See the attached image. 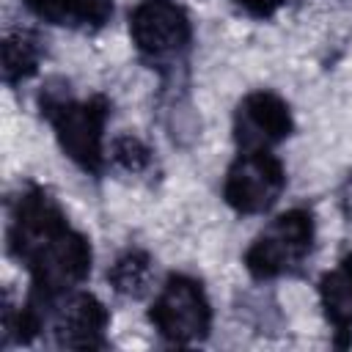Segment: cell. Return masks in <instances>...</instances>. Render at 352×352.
<instances>
[{"label": "cell", "instance_id": "6da1fadb", "mask_svg": "<svg viewBox=\"0 0 352 352\" xmlns=\"http://www.w3.org/2000/svg\"><path fill=\"white\" fill-rule=\"evenodd\" d=\"M314 223L302 209H292L275 217L250 245L245 264L256 278H275L294 270L311 250Z\"/></svg>", "mask_w": 352, "mask_h": 352}, {"label": "cell", "instance_id": "7a4b0ae2", "mask_svg": "<svg viewBox=\"0 0 352 352\" xmlns=\"http://www.w3.org/2000/svg\"><path fill=\"white\" fill-rule=\"evenodd\" d=\"M209 319L212 314H209V302L201 283L184 275L170 278L157 294L151 308V322L173 344L201 341L209 330Z\"/></svg>", "mask_w": 352, "mask_h": 352}, {"label": "cell", "instance_id": "3957f363", "mask_svg": "<svg viewBox=\"0 0 352 352\" xmlns=\"http://www.w3.org/2000/svg\"><path fill=\"white\" fill-rule=\"evenodd\" d=\"M60 148L85 170L102 168V129H104V104L91 102H47L44 104Z\"/></svg>", "mask_w": 352, "mask_h": 352}, {"label": "cell", "instance_id": "277c9868", "mask_svg": "<svg viewBox=\"0 0 352 352\" xmlns=\"http://www.w3.org/2000/svg\"><path fill=\"white\" fill-rule=\"evenodd\" d=\"M28 267L33 272V286H36L33 294L52 302L55 297L66 294L72 286H77L88 275L91 248L82 234L63 228L44 250H38L28 261Z\"/></svg>", "mask_w": 352, "mask_h": 352}, {"label": "cell", "instance_id": "5b68a950", "mask_svg": "<svg viewBox=\"0 0 352 352\" xmlns=\"http://www.w3.org/2000/svg\"><path fill=\"white\" fill-rule=\"evenodd\" d=\"M283 190V168L270 151H245L226 176V201L245 214L270 209Z\"/></svg>", "mask_w": 352, "mask_h": 352}, {"label": "cell", "instance_id": "8992f818", "mask_svg": "<svg viewBox=\"0 0 352 352\" xmlns=\"http://www.w3.org/2000/svg\"><path fill=\"white\" fill-rule=\"evenodd\" d=\"M129 30L138 50L151 60L173 58L190 41V19L170 0H143L132 11Z\"/></svg>", "mask_w": 352, "mask_h": 352}, {"label": "cell", "instance_id": "52a82bcc", "mask_svg": "<svg viewBox=\"0 0 352 352\" xmlns=\"http://www.w3.org/2000/svg\"><path fill=\"white\" fill-rule=\"evenodd\" d=\"M292 132V116L280 96L256 91L245 96L234 116V138L242 151H267Z\"/></svg>", "mask_w": 352, "mask_h": 352}, {"label": "cell", "instance_id": "ba28073f", "mask_svg": "<svg viewBox=\"0 0 352 352\" xmlns=\"http://www.w3.org/2000/svg\"><path fill=\"white\" fill-rule=\"evenodd\" d=\"M66 226L58 204L44 190H30L16 201L11 220V248L28 264L38 250H44Z\"/></svg>", "mask_w": 352, "mask_h": 352}, {"label": "cell", "instance_id": "9c48e42d", "mask_svg": "<svg viewBox=\"0 0 352 352\" xmlns=\"http://www.w3.org/2000/svg\"><path fill=\"white\" fill-rule=\"evenodd\" d=\"M107 327V311L94 294H69L55 311V336L60 346L94 349L102 344Z\"/></svg>", "mask_w": 352, "mask_h": 352}, {"label": "cell", "instance_id": "30bf717a", "mask_svg": "<svg viewBox=\"0 0 352 352\" xmlns=\"http://www.w3.org/2000/svg\"><path fill=\"white\" fill-rule=\"evenodd\" d=\"M322 305L327 319L338 330L352 327V256H346L336 270L322 278Z\"/></svg>", "mask_w": 352, "mask_h": 352}, {"label": "cell", "instance_id": "8fae6325", "mask_svg": "<svg viewBox=\"0 0 352 352\" xmlns=\"http://www.w3.org/2000/svg\"><path fill=\"white\" fill-rule=\"evenodd\" d=\"M107 278H110V283H113V289L118 294L138 297V294L146 292V286L151 280V258L146 253H140V250H129L113 264Z\"/></svg>", "mask_w": 352, "mask_h": 352}, {"label": "cell", "instance_id": "7c38bea8", "mask_svg": "<svg viewBox=\"0 0 352 352\" xmlns=\"http://www.w3.org/2000/svg\"><path fill=\"white\" fill-rule=\"evenodd\" d=\"M36 63H38L36 38L25 30L8 33L6 41H3V74H6V80L14 82V80H22V77L33 74Z\"/></svg>", "mask_w": 352, "mask_h": 352}, {"label": "cell", "instance_id": "4fadbf2b", "mask_svg": "<svg viewBox=\"0 0 352 352\" xmlns=\"http://www.w3.org/2000/svg\"><path fill=\"white\" fill-rule=\"evenodd\" d=\"M113 160L124 168V170H132V173H140V170H146V165H148V148L138 140V138H132V135H124V138H118L116 143H113Z\"/></svg>", "mask_w": 352, "mask_h": 352}, {"label": "cell", "instance_id": "5bb4252c", "mask_svg": "<svg viewBox=\"0 0 352 352\" xmlns=\"http://www.w3.org/2000/svg\"><path fill=\"white\" fill-rule=\"evenodd\" d=\"M113 14V0H72V25L99 28Z\"/></svg>", "mask_w": 352, "mask_h": 352}, {"label": "cell", "instance_id": "9a60e30c", "mask_svg": "<svg viewBox=\"0 0 352 352\" xmlns=\"http://www.w3.org/2000/svg\"><path fill=\"white\" fill-rule=\"evenodd\" d=\"M41 19L55 25H72V0H25Z\"/></svg>", "mask_w": 352, "mask_h": 352}, {"label": "cell", "instance_id": "2e32d148", "mask_svg": "<svg viewBox=\"0 0 352 352\" xmlns=\"http://www.w3.org/2000/svg\"><path fill=\"white\" fill-rule=\"evenodd\" d=\"M236 3L242 8H248L250 14H256V16H270L283 6V0H236Z\"/></svg>", "mask_w": 352, "mask_h": 352}, {"label": "cell", "instance_id": "e0dca14e", "mask_svg": "<svg viewBox=\"0 0 352 352\" xmlns=\"http://www.w3.org/2000/svg\"><path fill=\"white\" fill-rule=\"evenodd\" d=\"M341 206H344V214L352 220V179L346 182V187H344V192H341Z\"/></svg>", "mask_w": 352, "mask_h": 352}]
</instances>
